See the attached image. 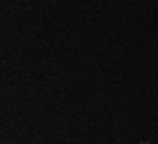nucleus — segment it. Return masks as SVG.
I'll return each instance as SVG.
<instances>
[{
	"mask_svg": "<svg viewBox=\"0 0 158 144\" xmlns=\"http://www.w3.org/2000/svg\"><path fill=\"white\" fill-rule=\"evenodd\" d=\"M140 144H150V142H140Z\"/></svg>",
	"mask_w": 158,
	"mask_h": 144,
	"instance_id": "nucleus-1",
	"label": "nucleus"
}]
</instances>
